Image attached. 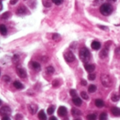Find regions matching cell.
<instances>
[{
  "mask_svg": "<svg viewBox=\"0 0 120 120\" xmlns=\"http://www.w3.org/2000/svg\"><path fill=\"white\" fill-rule=\"evenodd\" d=\"M54 110H55L54 106L51 105V106H50V107L48 108V110H47V113H48L49 115H52V114L54 112Z\"/></svg>",
  "mask_w": 120,
  "mask_h": 120,
  "instance_id": "4316f807",
  "label": "cell"
},
{
  "mask_svg": "<svg viewBox=\"0 0 120 120\" xmlns=\"http://www.w3.org/2000/svg\"><path fill=\"white\" fill-rule=\"evenodd\" d=\"M79 57L82 61L86 63L90 60V52L86 48H82L79 51Z\"/></svg>",
  "mask_w": 120,
  "mask_h": 120,
  "instance_id": "7a4b0ae2",
  "label": "cell"
},
{
  "mask_svg": "<svg viewBox=\"0 0 120 120\" xmlns=\"http://www.w3.org/2000/svg\"><path fill=\"white\" fill-rule=\"evenodd\" d=\"M38 118L39 120H46V115L44 110H41L38 114Z\"/></svg>",
  "mask_w": 120,
  "mask_h": 120,
  "instance_id": "9a60e30c",
  "label": "cell"
},
{
  "mask_svg": "<svg viewBox=\"0 0 120 120\" xmlns=\"http://www.w3.org/2000/svg\"><path fill=\"white\" fill-rule=\"evenodd\" d=\"M10 16H11L10 12H9V11H6V12L4 13L1 15V18L2 19H4V20H5V19H8Z\"/></svg>",
  "mask_w": 120,
  "mask_h": 120,
  "instance_id": "7402d4cb",
  "label": "cell"
},
{
  "mask_svg": "<svg viewBox=\"0 0 120 120\" xmlns=\"http://www.w3.org/2000/svg\"><path fill=\"white\" fill-rule=\"evenodd\" d=\"M91 48L94 50H98L101 48V43L97 41H93L91 43Z\"/></svg>",
  "mask_w": 120,
  "mask_h": 120,
  "instance_id": "4fadbf2b",
  "label": "cell"
},
{
  "mask_svg": "<svg viewBox=\"0 0 120 120\" xmlns=\"http://www.w3.org/2000/svg\"><path fill=\"white\" fill-rule=\"evenodd\" d=\"M59 85V82H58V80H56V79H55L53 82V86H54V87H56V86H58Z\"/></svg>",
  "mask_w": 120,
  "mask_h": 120,
  "instance_id": "e575fe53",
  "label": "cell"
},
{
  "mask_svg": "<svg viewBox=\"0 0 120 120\" xmlns=\"http://www.w3.org/2000/svg\"><path fill=\"white\" fill-rule=\"evenodd\" d=\"M86 119H87V120H96V115L90 114V115H87Z\"/></svg>",
  "mask_w": 120,
  "mask_h": 120,
  "instance_id": "d4e9b609",
  "label": "cell"
},
{
  "mask_svg": "<svg viewBox=\"0 0 120 120\" xmlns=\"http://www.w3.org/2000/svg\"><path fill=\"white\" fill-rule=\"evenodd\" d=\"M1 120H10V118L8 117V116H4Z\"/></svg>",
  "mask_w": 120,
  "mask_h": 120,
  "instance_id": "ab89813d",
  "label": "cell"
},
{
  "mask_svg": "<svg viewBox=\"0 0 120 120\" xmlns=\"http://www.w3.org/2000/svg\"><path fill=\"white\" fill-rule=\"evenodd\" d=\"M81 84H82V86H86L87 82H86V80H84V79H82V80H81Z\"/></svg>",
  "mask_w": 120,
  "mask_h": 120,
  "instance_id": "8d00e7d4",
  "label": "cell"
},
{
  "mask_svg": "<svg viewBox=\"0 0 120 120\" xmlns=\"http://www.w3.org/2000/svg\"><path fill=\"white\" fill-rule=\"evenodd\" d=\"M67 112H68L67 109H66V108L64 107V106H60V107L58 108V115L60 116V117H65V116H66Z\"/></svg>",
  "mask_w": 120,
  "mask_h": 120,
  "instance_id": "ba28073f",
  "label": "cell"
},
{
  "mask_svg": "<svg viewBox=\"0 0 120 120\" xmlns=\"http://www.w3.org/2000/svg\"><path fill=\"white\" fill-rule=\"evenodd\" d=\"M0 112L2 116H8L11 113V110L8 106H3L1 107Z\"/></svg>",
  "mask_w": 120,
  "mask_h": 120,
  "instance_id": "5b68a950",
  "label": "cell"
},
{
  "mask_svg": "<svg viewBox=\"0 0 120 120\" xmlns=\"http://www.w3.org/2000/svg\"><path fill=\"white\" fill-rule=\"evenodd\" d=\"M37 109H38L37 105H36L34 104H30L28 105V110L32 115H34L37 112Z\"/></svg>",
  "mask_w": 120,
  "mask_h": 120,
  "instance_id": "9c48e42d",
  "label": "cell"
},
{
  "mask_svg": "<svg viewBox=\"0 0 120 120\" xmlns=\"http://www.w3.org/2000/svg\"><path fill=\"white\" fill-rule=\"evenodd\" d=\"M27 10L25 6H20L16 11V14L20 15H24L27 13Z\"/></svg>",
  "mask_w": 120,
  "mask_h": 120,
  "instance_id": "52a82bcc",
  "label": "cell"
},
{
  "mask_svg": "<svg viewBox=\"0 0 120 120\" xmlns=\"http://www.w3.org/2000/svg\"><path fill=\"white\" fill-rule=\"evenodd\" d=\"M111 112L112 113V115L115 117H120V108H117V107H114L111 109Z\"/></svg>",
  "mask_w": 120,
  "mask_h": 120,
  "instance_id": "8fae6325",
  "label": "cell"
},
{
  "mask_svg": "<svg viewBox=\"0 0 120 120\" xmlns=\"http://www.w3.org/2000/svg\"><path fill=\"white\" fill-rule=\"evenodd\" d=\"M95 104L98 108H102L104 106V101L101 99H96L95 101Z\"/></svg>",
  "mask_w": 120,
  "mask_h": 120,
  "instance_id": "2e32d148",
  "label": "cell"
},
{
  "mask_svg": "<svg viewBox=\"0 0 120 120\" xmlns=\"http://www.w3.org/2000/svg\"><path fill=\"white\" fill-rule=\"evenodd\" d=\"M16 72L20 78H25L27 77V72L24 68H16Z\"/></svg>",
  "mask_w": 120,
  "mask_h": 120,
  "instance_id": "8992f818",
  "label": "cell"
},
{
  "mask_svg": "<svg viewBox=\"0 0 120 120\" xmlns=\"http://www.w3.org/2000/svg\"><path fill=\"white\" fill-rule=\"evenodd\" d=\"M101 81L105 87H110L112 84V79L108 75H102L101 76Z\"/></svg>",
  "mask_w": 120,
  "mask_h": 120,
  "instance_id": "3957f363",
  "label": "cell"
},
{
  "mask_svg": "<svg viewBox=\"0 0 120 120\" xmlns=\"http://www.w3.org/2000/svg\"><path fill=\"white\" fill-rule=\"evenodd\" d=\"M49 120H57V118H56V117H51L49 119Z\"/></svg>",
  "mask_w": 120,
  "mask_h": 120,
  "instance_id": "7bdbcfd3",
  "label": "cell"
},
{
  "mask_svg": "<svg viewBox=\"0 0 120 120\" xmlns=\"http://www.w3.org/2000/svg\"><path fill=\"white\" fill-rule=\"evenodd\" d=\"M54 71H55V70H54V68L52 66H49V67L46 68V72L48 74H49V75L53 74L54 72Z\"/></svg>",
  "mask_w": 120,
  "mask_h": 120,
  "instance_id": "cb8c5ba5",
  "label": "cell"
},
{
  "mask_svg": "<svg viewBox=\"0 0 120 120\" xmlns=\"http://www.w3.org/2000/svg\"><path fill=\"white\" fill-rule=\"evenodd\" d=\"M70 96L73 98H76L77 94V92L75 89H71L70 91Z\"/></svg>",
  "mask_w": 120,
  "mask_h": 120,
  "instance_id": "f546056e",
  "label": "cell"
},
{
  "mask_svg": "<svg viewBox=\"0 0 120 120\" xmlns=\"http://www.w3.org/2000/svg\"><path fill=\"white\" fill-rule=\"evenodd\" d=\"M96 74H94V73H91V74H89V76H88V79H89V80H91V81H94L95 79H96Z\"/></svg>",
  "mask_w": 120,
  "mask_h": 120,
  "instance_id": "f1b7e54d",
  "label": "cell"
},
{
  "mask_svg": "<svg viewBox=\"0 0 120 120\" xmlns=\"http://www.w3.org/2000/svg\"><path fill=\"white\" fill-rule=\"evenodd\" d=\"M64 58L67 62L72 63L75 60V56L73 54V53L70 51H68L64 53Z\"/></svg>",
  "mask_w": 120,
  "mask_h": 120,
  "instance_id": "277c9868",
  "label": "cell"
},
{
  "mask_svg": "<svg viewBox=\"0 0 120 120\" xmlns=\"http://www.w3.org/2000/svg\"><path fill=\"white\" fill-rule=\"evenodd\" d=\"M109 1H116L117 0H109Z\"/></svg>",
  "mask_w": 120,
  "mask_h": 120,
  "instance_id": "ee69618b",
  "label": "cell"
},
{
  "mask_svg": "<svg viewBox=\"0 0 120 120\" xmlns=\"http://www.w3.org/2000/svg\"><path fill=\"white\" fill-rule=\"evenodd\" d=\"M32 66L33 69L35 70H37V71H39V70H40V69H41V65H40V64H39V63H37V62H33V63H32Z\"/></svg>",
  "mask_w": 120,
  "mask_h": 120,
  "instance_id": "d6986e66",
  "label": "cell"
},
{
  "mask_svg": "<svg viewBox=\"0 0 120 120\" xmlns=\"http://www.w3.org/2000/svg\"><path fill=\"white\" fill-rule=\"evenodd\" d=\"M71 112H72V115H74V116H75V117L80 116V115H82L81 111H80V110H79L78 109H76V108H72V110H71Z\"/></svg>",
  "mask_w": 120,
  "mask_h": 120,
  "instance_id": "e0dca14e",
  "label": "cell"
},
{
  "mask_svg": "<svg viewBox=\"0 0 120 120\" xmlns=\"http://www.w3.org/2000/svg\"><path fill=\"white\" fill-rule=\"evenodd\" d=\"M111 99H112V101H114V102H117V101L120 99V96L119 95L115 94H112V95Z\"/></svg>",
  "mask_w": 120,
  "mask_h": 120,
  "instance_id": "603a6c76",
  "label": "cell"
},
{
  "mask_svg": "<svg viewBox=\"0 0 120 120\" xmlns=\"http://www.w3.org/2000/svg\"><path fill=\"white\" fill-rule=\"evenodd\" d=\"M18 1V0H11V1H10V4H12V5H14V4H15L17 3Z\"/></svg>",
  "mask_w": 120,
  "mask_h": 120,
  "instance_id": "74e56055",
  "label": "cell"
},
{
  "mask_svg": "<svg viewBox=\"0 0 120 120\" xmlns=\"http://www.w3.org/2000/svg\"></svg>",
  "mask_w": 120,
  "mask_h": 120,
  "instance_id": "f6af8a7d",
  "label": "cell"
},
{
  "mask_svg": "<svg viewBox=\"0 0 120 120\" xmlns=\"http://www.w3.org/2000/svg\"><path fill=\"white\" fill-rule=\"evenodd\" d=\"M72 102H73V103H74L76 106H80V105H82V100H81L79 98H78V97L73 98V99H72Z\"/></svg>",
  "mask_w": 120,
  "mask_h": 120,
  "instance_id": "5bb4252c",
  "label": "cell"
},
{
  "mask_svg": "<svg viewBox=\"0 0 120 120\" xmlns=\"http://www.w3.org/2000/svg\"><path fill=\"white\" fill-rule=\"evenodd\" d=\"M2 79H3V80H4V82H10V80H11V78H10L8 75H4L3 77H2Z\"/></svg>",
  "mask_w": 120,
  "mask_h": 120,
  "instance_id": "d6a6232c",
  "label": "cell"
},
{
  "mask_svg": "<svg viewBox=\"0 0 120 120\" xmlns=\"http://www.w3.org/2000/svg\"><path fill=\"white\" fill-rule=\"evenodd\" d=\"M81 96H82V98H84V100H88V99H89V96H88V94H87L85 91L81 92Z\"/></svg>",
  "mask_w": 120,
  "mask_h": 120,
  "instance_id": "83f0119b",
  "label": "cell"
},
{
  "mask_svg": "<svg viewBox=\"0 0 120 120\" xmlns=\"http://www.w3.org/2000/svg\"><path fill=\"white\" fill-rule=\"evenodd\" d=\"M108 48L106 47V48L103 49L100 52L99 56H100L101 58L103 59V58H106V57L108 56Z\"/></svg>",
  "mask_w": 120,
  "mask_h": 120,
  "instance_id": "30bf717a",
  "label": "cell"
},
{
  "mask_svg": "<svg viewBox=\"0 0 120 120\" xmlns=\"http://www.w3.org/2000/svg\"><path fill=\"white\" fill-rule=\"evenodd\" d=\"M22 117V116L20 115H17L16 116H15V120H21Z\"/></svg>",
  "mask_w": 120,
  "mask_h": 120,
  "instance_id": "f35d334b",
  "label": "cell"
},
{
  "mask_svg": "<svg viewBox=\"0 0 120 120\" xmlns=\"http://www.w3.org/2000/svg\"><path fill=\"white\" fill-rule=\"evenodd\" d=\"M84 67H85L86 70L87 72H90V73L94 72V70H95V66L94 65H92V64H85Z\"/></svg>",
  "mask_w": 120,
  "mask_h": 120,
  "instance_id": "7c38bea8",
  "label": "cell"
},
{
  "mask_svg": "<svg viewBox=\"0 0 120 120\" xmlns=\"http://www.w3.org/2000/svg\"><path fill=\"white\" fill-rule=\"evenodd\" d=\"M44 5L45 6H46V7H49V6H51V4L50 2L47 1H44Z\"/></svg>",
  "mask_w": 120,
  "mask_h": 120,
  "instance_id": "d590c367",
  "label": "cell"
},
{
  "mask_svg": "<svg viewBox=\"0 0 120 120\" xmlns=\"http://www.w3.org/2000/svg\"><path fill=\"white\" fill-rule=\"evenodd\" d=\"M13 86H14L15 88H16L17 89H22L24 88L23 85H22L20 82H18V81H15V82H13Z\"/></svg>",
  "mask_w": 120,
  "mask_h": 120,
  "instance_id": "ffe728a7",
  "label": "cell"
},
{
  "mask_svg": "<svg viewBox=\"0 0 120 120\" xmlns=\"http://www.w3.org/2000/svg\"><path fill=\"white\" fill-rule=\"evenodd\" d=\"M60 39V34H53V39H54V40H56V41H58V40H59Z\"/></svg>",
  "mask_w": 120,
  "mask_h": 120,
  "instance_id": "1f68e13d",
  "label": "cell"
},
{
  "mask_svg": "<svg viewBox=\"0 0 120 120\" xmlns=\"http://www.w3.org/2000/svg\"><path fill=\"white\" fill-rule=\"evenodd\" d=\"M115 52H116V54H120V48H118L115 50Z\"/></svg>",
  "mask_w": 120,
  "mask_h": 120,
  "instance_id": "b9f144b4",
  "label": "cell"
},
{
  "mask_svg": "<svg viewBox=\"0 0 120 120\" xmlns=\"http://www.w3.org/2000/svg\"><path fill=\"white\" fill-rule=\"evenodd\" d=\"M96 89H97L96 86L95 85H94V84L90 85V86H89V89H88L89 93H94V92L96 91Z\"/></svg>",
  "mask_w": 120,
  "mask_h": 120,
  "instance_id": "44dd1931",
  "label": "cell"
},
{
  "mask_svg": "<svg viewBox=\"0 0 120 120\" xmlns=\"http://www.w3.org/2000/svg\"><path fill=\"white\" fill-rule=\"evenodd\" d=\"M19 60V56L18 55H14L12 58V61L14 63H16L17 62H18Z\"/></svg>",
  "mask_w": 120,
  "mask_h": 120,
  "instance_id": "4dcf8cb0",
  "label": "cell"
},
{
  "mask_svg": "<svg viewBox=\"0 0 120 120\" xmlns=\"http://www.w3.org/2000/svg\"><path fill=\"white\" fill-rule=\"evenodd\" d=\"M112 6L110 4H103L101 5V6L100 7V12L101 13L102 15H105V16H108L109 15H110L112 12Z\"/></svg>",
  "mask_w": 120,
  "mask_h": 120,
  "instance_id": "6da1fadb",
  "label": "cell"
},
{
  "mask_svg": "<svg viewBox=\"0 0 120 120\" xmlns=\"http://www.w3.org/2000/svg\"><path fill=\"white\" fill-rule=\"evenodd\" d=\"M0 32L2 35H6L7 34V28L4 25H0Z\"/></svg>",
  "mask_w": 120,
  "mask_h": 120,
  "instance_id": "ac0fdd59",
  "label": "cell"
},
{
  "mask_svg": "<svg viewBox=\"0 0 120 120\" xmlns=\"http://www.w3.org/2000/svg\"><path fill=\"white\" fill-rule=\"evenodd\" d=\"M108 120V115L105 112H103L101 114L99 117V120Z\"/></svg>",
  "mask_w": 120,
  "mask_h": 120,
  "instance_id": "484cf974",
  "label": "cell"
},
{
  "mask_svg": "<svg viewBox=\"0 0 120 120\" xmlns=\"http://www.w3.org/2000/svg\"><path fill=\"white\" fill-rule=\"evenodd\" d=\"M55 4H56V5H60V4H62L63 3V0H51Z\"/></svg>",
  "mask_w": 120,
  "mask_h": 120,
  "instance_id": "836d02e7",
  "label": "cell"
},
{
  "mask_svg": "<svg viewBox=\"0 0 120 120\" xmlns=\"http://www.w3.org/2000/svg\"><path fill=\"white\" fill-rule=\"evenodd\" d=\"M98 27H99L100 28H101V29H103L104 30H108V27H104V26H100V25H98Z\"/></svg>",
  "mask_w": 120,
  "mask_h": 120,
  "instance_id": "60d3db41",
  "label": "cell"
}]
</instances>
